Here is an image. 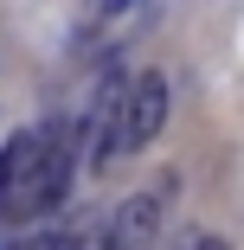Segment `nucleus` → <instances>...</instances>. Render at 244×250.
Returning a JSON list of instances; mask_svg holds the SVG:
<instances>
[{"label":"nucleus","instance_id":"nucleus-1","mask_svg":"<svg viewBox=\"0 0 244 250\" xmlns=\"http://www.w3.org/2000/svg\"><path fill=\"white\" fill-rule=\"evenodd\" d=\"M77 135L84 128H52V147H45V161H39V173H32V186L13 199V212L7 218H39V212H52L58 199L71 192V167H77Z\"/></svg>","mask_w":244,"mask_h":250},{"label":"nucleus","instance_id":"nucleus-2","mask_svg":"<svg viewBox=\"0 0 244 250\" xmlns=\"http://www.w3.org/2000/svg\"><path fill=\"white\" fill-rule=\"evenodd\" d=\"M161 128H167V77L161 71H141L129 83V103H122V154L148 147Z\"/></svg>","mask_w":244,"mask_h":250},{"label":"nucleus","instance_id":"nucleus-3","mask_svg":"<svg viewBox=\"0 0 244 250\" xmlns=\"http://www.w3.org/2000/svg\"><path fill=\"white\" fill-rule=\"evenodd\" d=\"M161 225H167V192L155 186V192H135V199H122L116 206V244L122 250H148L155 237H161Z\"/></svg>","mask_w":244,"mask_h":250},{"label":"nucleus","instance_id":"nucleus-4","mask_svg":"<svg viewBox=\"0 0 244 250\" xmlns=\"http://www.w3.org/2000/svg\"><path fill=\"white\" fill-rule=\"evenodd\" d=\"M39 250H77V237H45Z\"/></svg>","mask_w":244,"mask_h":250},{"label":"nucleus","instance_id":"nucleus-5","mask_svg":"<svg viewBox=\"0 0 244 250\" xmlns=\"http://www.w3.org/2000/svg\"><path fill=\"white\" fill-rule=\"evenodd\" d=\"M0 250H20V237H13V225H0Z\"/></svg>","mask_w":244,"mask_h":250},{"label":"nucleus","instance_id":"nucleus-6","mask_svg":"<svg viewBox=\"0 0 244 250\" xmlns=\"http://www.w3.org/2000/svg\"><path fill=\"white\" fill-rule=\"evenodd\" d=\"M193 250H231L225 237H200V244H193Z\"/></svg>","mask_w":244,"mask_h":250},{"label":"nucleus","instance_id":"nucleus-7","mask_svg":"<svg viewBox=\"0 0 244 250\" xmlns=\"http://www.w3.org/2000/svg\"><path fill=\"white\" fill-rule=\"evenodd\" d=\"M103 7H110V13H122V7H135V0H103Z\"/></svg>","mask_w":244,"mask_h":250}]
</instances>
